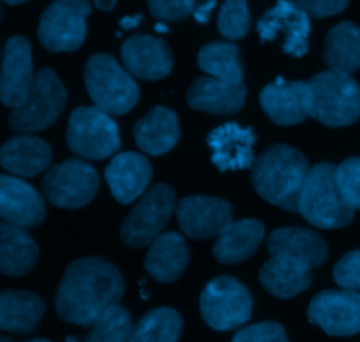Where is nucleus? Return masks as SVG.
<instances>
[{"instance_id": "f257e3e1", "label": "nucleus", "mask_w": 360, "mask_h": 342, "mask_svg": "<svg viewBox=\"0 0 360 342\" xmlns=\"http://www.w3.org/2000/svg\"><path fill=\"white\" fill-rule=\"evenodd\" d=\"M125 283L120 270L104 258H81L67 267L55 298L60 320L94 327L122 301Z\"/></svg>"}, {"instance_id": "f03ea898", "label": "nucleus", "mask_w": 360, "mask_h": 342, "mask_svg": "<svg viewBox=\"0 0 360 342\" xmlns=\"http://www.w3.org/2000/svg\"><path fill=\"white\" fill-rule=\"evenodd\" d=\"M309 171L308 160L301 151L287 144H274L253 164L252 185L266 202L288 213H299Z\"/></svg>"}, {"instance_id": "7ed1b4c3", "label": "nucleus", "mask_w": 360, "mask_h": 342, "mask_svg": "<svg viewBox=\"0 0 360 342\" xmlns=\"http://www.w3.org/2000/svg\"><path fill=\"white\" fill-rule=\"evenodd\" d=\"M308 114L326 126H348L360 116V86L352 74L323 70L308 83Z\"/></svg>"}, {"instance_id": "20e7f679", "label": "nucleus", "mask_w": 360, "mask_h": 342, "mask_svg": "<svg viewBox=\"0 0 360 342\" xmlns=\"http://www.w3.org/2000/svg\"><path fill=\"white\" fill-rule=\"evenodd\" d=\"M336 165L329 162L311 167L299 202V214L313 227L323 230L347 227L355 214L341 195L336 181Z\"/></svg>"}, {"instance_id": "39448f33", "label": "nucleus", "mask_w": 360, "mask_h": 342, "mask_svg": "<svg viewBox=\"0 0 360 342\" xmlns=\"http://www.w3.org/2000/svg\"><path fill=\"white\" fill-rule=\"evenodd\" d=\"M84 86L95 107L109 116L127 114L139 100V86L108 53H97L84 67Z\"/></svg>"}, {"instance_id": "423d86ee", "label": "nucleus", "mask_w": 360, "mask_h": 342, "mask_svg": "<svg viewBox=\"0 0 360 342\" xmlns=\"http://www.w3.org/2000/svg\"><path fill=\"white\" fill-rule=\"evenodd\" d=\"M67 102V91L56 74L42 67L35 74L34 86L23 104L9 114V126L20 136L49 129L62 114Z\"/></svg>"}, {"instance_id": "0eeeda50", "label": "nucleus", "mask_w": 360, "mask_h": 342, "mask_svg": "<svg viewBox=\"0 0 360 342\" xmlns=\"http://www.w3.org/2000/svg\"><path fill=\"white\" fill-rule=\"evenodd\" d=\"M67 144L76 157L104 160L120 150V130L112 116L83 105L74 109L67 125ZM116 157V154H115Z\"/></svg>"}, {"instance_id": "6e6552de", "label": "nucleus", "mask_w": 360, "mask_h": 342, "mask_svg": "<svg viewBox=\"0 0 360 342\" xmlns=\"http://www.w3.org/2000/svg\"><path fill=\"white\" fill-rule=\"evenodd\" d=\"M176 193L169 185L151 186L123 220L120 237L130 248H146L162 235L176 209Z\"/></svg>"}, {"instance_id": "1a4fd4ad", "label": "nucleus", "mask_w": 360, "mask_h": 342, "mask_svg": "<svg viewBox=\"0 0 360 342\" xmlns=\"http://www.w3.org/2000/svg\"><path fill=\"white\" fill-rule=\"evenodd\" d=\"M252 311V294L231 276L214 277L200 295V315L206 325L218 332L239 329L248 322Z\"/></svg>"}, {"instance_id": "9d476101", "label": "nucleus", "mask_w": 360, "mask_h": 342, "mask_svg": "<svg viewBox=\"0 0 360 342\" xmlns=\"http://www.w3.org/2000/svg\"><path fill=\"white\" fill-rule=\"evenodd\" d=\"M90 13V2L83 0L53 2L39 20V41L51 53L76 51L86 39V18Z\"/></svg>"}, {"instance_id": "9b49d317", "label": "nucleus", "mask_w": 360, "mask_h": 342, "mask_svg": "<svg viewBox=\"0 0 360 342\" xmlns=\"http://www.w3.org/2000/svg\"><path fill=\"white\" fill-rule=\"evenodd\" d=\"M98 185L101 179L90 164L69 158L49 169L42 181V192L60 209H79L94 200Z\"/></svg>"}, {"instance_id": "f8f14e48", "label": "nucleus", "mask_w": 360, "mask_h": 342, "mask_svg": "<svg viewBox=\"0 0 360 342\" xmlns=\"http://www.w3.org/2000/svg\"><path fill=\"white\" fill-rule=\"evenodd\" d=\"M257 32L262 42H274L281 39V49L287 55L301 58L306 55L311 34V21L297 2L281 0L271 7L257 23Z\"/></svg>"}, {"instance_id": "ddd939ff", "label": "nucleus", "mask_w": 360, "mask_h": 342, "mask_svg": "<svg viewBox=\"0 0 360 342\" xmlns=\"http://www.w3.org/2000/svg\"><path fill=\"white\" fill-rule=\"evenodd\" d=\"M308 318L327 336H357L360 332V294L352 290L320 291L309 304Z\"/></svg>"}, {"instance_id": "4468645a", "label": "nucleus", "mask_w": 360, "mask_h": 342, "mask_svg": "<svg viewBox=\"0 0 360 342\" xmlns=\"http://www.w3.org/2000/svg\"><path fill=\"white\" fill-rule=\"evenodd\" d=\"M179 228L190 239L220 237L232 223V207L227 200L210 195H190L179 200L176 207Z\"/></svg>"}, {"instance_id": "2eb2a0df", "label": "nucleus", "mask_w": 360, "mask_h": 342, "mask_svg": "<svg viewBox=\"0 0 360 342\" xmlns=\"http://www.w3.org/2000/svg\"><path fill=\"white\" fill-rule=\"evenodd\" d=\"M35 74L32 63L30 42L21 35H14L6 42L0 77V98L6 107H20L34 86Z\"/></svg>"}, {"instance_id": "dca6fc26", "label": "nucleus", "mask_w": 360, "mask_h": 342, "mask_svg": "<svg viewBox=\"0 0 360 342\" xmlns=\"http://www.w3.org/2000/svg\"><path fill=\"white\" fill-rule=\"evenodd\" d=\"M211 162L220 172L245 171L252 167L255 132L250 126H239L231 121L217 126L207 133Z\"/></svg>"}, {"instance_id": "f3484780", "label": "nucleus", "mask_w": 360, "mask_h": 342, "mask_svg": "<svg viewBox=\"0 0 360 342\" xmlns=\"http://www.w3.org/2000/svg\"><path fill=\"white\" fill-rule=\"evenodd\" d=\"M122 62L127 72L146 81H158L172 70V53L162 39L134 35L122 46Z\"/></svg>"}, {"instance_id": "a211bd4d", "label": "nucleus", "mask_w": 360, "mask_h": 342, "mask_svg": "<svg viewBox=\"0 0 360 342\" xmlns=\"http://www.w3.org/2000/svg\"><path fill=\"white\" fill-rule=\"evenodd\" d=\"M0 214L6 223L32 228L44 221L46 207L42 197L23 179L0 176Z\"/></svg>"}, {"instance_id": "6ab92c4d", "label": "nucleus", "mask_w": 360, "mask_h": 342, "mask_svg": "<svg viewBox=\"0 0 360 342\" xmlns=\"http://www.w3.org/2000/svg\"><path fill=\"white\" fill-rule=\"evenodd\" d=\"M151 172V164L146 157L136 151H125L112 157L104 176L112 197L127 206L148 192Z\"/></svg>"}, {"instance_id": "aec40b11", "label": "nucleus", "mask_w": 360, "mask_h": 342, "mask_svg": "<svg viewBox=\"0 0 360 342\" xmlns=\"http://www.w3.org/2000/svg\"><path fill=\"white\" fill-rule=\"evenodd\" d=\"M260 105L276 125H297L308 118V83L278 77L260 91Z\"/></svg>"}, {"instance_id": "412c9836", "label": "nucleus", "mask_w": 360, "mask_h": 342, "mask_svg": "<svg viewBox=\"0 0 360 342\" xmlns=\"http://www.w3.org/2000/svg\"><path fill=\"white\" fill-rule=\"evenodd\" d=\"M186 102L197 111H206L218 116L234 114L245 105L246 86L210 76L197 77L186 91Z\"/></svg>"}, {"instance_id": "4be33fe9", "label": "nucleus", "mask_w": 360, "mask_h": 342, "mask_svg": "<svg viewBox=\"0 0 360 342\" xmlns=\"http://www.w3.org/2000/svg\"><path fill=\"white\" fill-rule=\"evenodd\" d=\"M271 256H292L309 267H320L327 260L329 249L316 232L299 227L276 228L267 237Z\"/></svg>"}, {"instance_id": "5701e85b", "label": "nucleus", "mask_w": 360, "mask_h": 342, "mask_svg": "<svg viewBox=\"0 0 360 342\" xmlns=\"http://www.w3.org/2000/svg\"><path fill=\"white\" fill-rule=\"evenodd\" d=\"M311 269L308 263L292 256H271L260 269L259 279L273 297L292 298L309 288Z\"/></svg>"}, {"instance_id": "b1692460", "label": "nucleus", "mask_w": 360, "mask_h": 342, "mask_svg": "<svg viewBox=\"0 0 360 342\" xmlns=\"http://www.w3.org/2000/svg\"><path fill=\"white\" fill-rule=\"evenodd\" d=\"M134 137L143 153L153 157L167 153L179 140L178 114L172 109L157 105L136 123Z\"/></svg>"}, {"instance_id": "393cba45", "label": "nucleus", "mask_w": 360, "mask_h": 342, "mask_svg": "<svg viewBox=\"0 0 360 342\" xmlns=\"http://www.w3.org/2000/svg\"><path fill=\"white\" fill-rule=\"evenodd\" d=\"M190 262V251L183 235L165 232L150 246L144 258L148 274L160 283H174L185 272Z\"/></svg>"}, {"instance_id": "a878e982", "label": "nucleus", "mask_w": 360, "mask_h": 342, "mask_svg": "<svg viewBox=\"0 0 360 342\" xmlns=\"http://www.w3.org/2000/svg\"><path fill=\"white\" fill-rule=\"evenodd\" d=\"M264 237H266V227L262 221L252 218L232 221L213 246V255L225 265L241 263L259 249Z\"/></svg>"}, {"instance_id": "bb28decb", "label": "nucleus", "mask_w": 360, "mask_h": 342, "mask_svg": "<svg viewBox=\"0 0 360 342\" xmlns=\"http://www.w3.org/2000/svg\"><path fill=\"white\" fill-rule=\"evenodd\" d=\"M51 162V147L46 140L34 136H16L7 140L0 151V164L14 176L41 174Z\"/></svg>"}, {"instance_id": "cd10ccee", "label": "nucleus", "mask_w": 360, "mask_h": 342, "mask_svg": "<svg viewBox=\"0 0 360 342\" xmlns=\"http://www.w3.org/2000/svg\"><path fill=\"white\" fill-rule=\"evenodd\" d=\"M39 246L25 228L2 221L0 225V270L7 276H25L35 267Z\"/></svg>"}, {"instance_id": "c85d7f7f", "label": "nucleus", "mask_w": 360, "mask_h": 342, "mask_svg": "<svg viewBox=\"0 0 360 342\" xmlns=\"http://www.w3.org/2000/svg\"><path fill=\"white\" fill-rule=\"evenodd\" d=\"M44 315V302L32 291L7 290L0 295V329L14 334H30Z\"/></svg>"}, {"instance_id": "c756f323", "label": "nucleus", "mask_w": 360, "mask_h": 342, "mask_svg": "<svg viewBox=\"0 0 360 342\" xmlns=\"http://www.w3.org/2000/svg\"><path fill=\"white\" fill-rule=\"evenodd\" d=\"M323 60L329 70L352 74L360 69V28L350 21L329 30L323 46Z\"/></svg>"}, {"instance_id": "7c9ffc66", "label": "nucleus", "mask_w": 360, "mask_h": 342, "mask_svg": "<svg viewBox=\"0 0 360 342\" xmlns=\"http://www.w3.org/2000/svg\"><path fill=\"white\" fill-rule=\"evenodd\" d=\"M197 63L200 69L214 79L243 84V65L239 60V48L234 42L213 41L200 48Z\"/></svg>"}, {"instance_id": "2f4dec72", "label": "nucleus", "mask_w": 360, "mask_h": 342, "mask_svg": "<svg viewBox=\"0 0 360 342\" xmlns=\"http://www.w3.org/2000/svg\"><path fill=\"white\" fill-rule=\"evenodd\" d=\"M181 330L183 320L176 309L158 308L137 322L129 342H178Z\"/></svg>"}, {"instance_id": "473e14b6", "label": "nucleus", "mask_w": 360, "mask_h": 342, "mask_svg": "<svg viewBox=\"0 0 360 342\" xmlns=\"http://www.w3.org/2000/svg\"><path fill=\"white\" fill-rule=\"evenodd\" d=\"M132 332L130 313L122 305H115L91 327L84 342H129Z\"/></svg>"}, {"instance_id": "72a5a7b5", "label": "nucleus", "mask_w": 360, "mask_h": 342, "mask_svg": "<svg viewBox=\"0 0 360 342\" xmlns=\"http://www.w3.org/2000/svg\"><path fill=\"white\" fill-rule=\"evenodd\" d=\"M252 18H250L248 4L245 0H229L221 4L220 14H218V30L221 37L229 41L243 39L250 30Z\"/></svg>"}, {"instance_id": "f704fd0d", "label": "nucleus", "mask_w": 360, "mask_h": 342, "mask_svg": "<svg viewBox=\"0 0 360 342\" xmlns=\"http://www.w3.org/2000/svg\"><path fill=\"white\" fill-rule=\"evenodd\" d=\"M336 181L348 206L360 211V157L347 158L338 165Z\"/></svg>"}, {"instance_id": "c9c22d12", "label": "nucleus", "mask_w": 360, "mask_h": 342, "mask_svg": "<svg viewBox=\"0 0 360 342\" xmlns=\"http://www.w3.org/2000/svg\"><path fill=\"white\" fill-rule=\"evenodd\" d=\"M333 277L343 290H360V249L347 253L333 270Z\"/></svg>"}, {"instance_id": "e433bc0d", "label": "nucleus", "mask_w": 360, "mask_h": 342, "mask_svg": "<svg viewBox=\"0 0 360 342\" xmlns=\"http://www.w3.org/2000/svg\"><path fill=\"white\" fill-rule=\"evenodd\" d=\"M232 342H288V337L280 323L262 322L239 330Z\"/></svg>"}, {"instance_id": "4c0bfd02", "label": "nucleus", "mask_w": 360, "mask_h": 342, "mask_svg": "<svg viewBox=\"0 0 360 342\" xmlns=\"http://www.w3.org/2000/svg\"><path fill=\"white\" fill-rule=\"evenodd\" d=\"M151 14L157 18L160 23L165 21H181L192 16L193 9H195V2L192 0H151L148 2Z\"/></svg>"}, {"instance_id": "58836bf2", "label": "nucleus", "mask_w": 360, "mask_h": 342, "mask_svg": "<svg viewBox=\"0 0 360 342\" xmlns=\"http://www.w3.org/2000/svg\"><path fill=\"white\" fill-rule=\"evenodd\" d=\"M297 6L302 11L308 13L309 18H329L334 14H340L348 6L347 0H304V2H297Z\"/></svg>"}, {"instance_id": "ea45409f", "label": "nucleus", "mask_w": 360, "mask_h": 342, "mask_svg": "<svg viewBox=\"0 0 360 342\" xmlns=\"http://www.w3.org/2000/svg\"><path fill=\"white\" fill-rule=\"evenodd\" d=\"M217 7L214 0H207V2H195V9H193V18L197 20V23L206 25L210 21L211 13Z\"/></svg>"}, {"instance_id": "a19ab883", "label": "nucleus", "mask_w": 360, "mask_h": 342, "mask_svg": "<svg viewBox=\"0 0 360 342\" xmlns=\"http://www.w3.org/2000/svg\"><path fill=\"white\" fill-rule=\"evenodd\" d=\"M141 20H143V16H141V14H136V16L122 18V20H120V25H122V28H136Z\"/></svg>"}, {"instance_id": "79ce46f5", "label": "nucleus", "mask_w": 360, "mask_h": 342, "mask_svg": "<svg viewBox=\"0 0 360 342\" xmlns=\"http://www.w3.org/2000/svg\"><path fill=\"white\" fill-rule=\"evenodd\" d=\"M95 6H97L101 11H112V7L116 6V2H115V0H109V2H104V0H97V2H95Z\"/></svg>"}, {"instance_id": "37998d69", "label": "nucleus", "mask_w": 360, "mask_h": 342, "mask_svg": "<svg viewBox=\"0 0 360 342\" xmlns=\"http://www.w3.org/2000/svg\"><path fill=\"white\" fill-rule=\"evenodd\" d=\"M155 32H158V34H167L169 27L165 23H157L155 25Z\"/></svg>"}, {"instance_id": "c03bdc74", "label": "nucleus", "mask_w": 360, "mask_h": 342, "mask_svg": "<svg viewBox=\"0 0 360 342\" xmlns=\"http://www.w3.org/2000/svg\"><path fill=\"white\" fill-rule=\"evenodd\" d=\"M7 6H21V4H25L23 2V0H14V2H13V0H7Z\"/></svg>"}, {"instance_id": "a18cd8bd", "label": "nucleus", "mask_w": 360, "mask_h": 342, "mask_svg": "<svg viewBox=\"0 0 360 342\" xmlns=\"http://www.w3.org/2000/svg\"><path fill=\"white\" fill-rule=\"evenodd\" d=\"M65 342H77L76 339H74V337H67V339H65Z\"/></svg>"}, {"instance_id": "49530a36", "label": "nucleus", "mask_w": 360, "mask_h": 342, "mask_svg": "<svg viewBox=\"0 0 360 342\" xmlns=\"http://www.w3.org/2000/svg\"><path fill=\"white\" fill-rule=\"evenodd\" d=\"M28 342H49V341H44V339H35V341H28Z\"/></svg>"}, {"instance_id": "de8ad7c7", "label": "nucleus", "mask_w": 360, "mask_h": 342, "mask_svg": "<svg viewBox=\"0 0 360 342\" xmlns=\"http://www.w3.org/2000/svg\"><path fill=\"white\" fill-rule=\"evenodd\" d=\"M0 342H11V341L7 339V337H2V339H0Z\"/></svg>"}]
</instances>
